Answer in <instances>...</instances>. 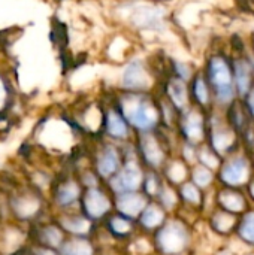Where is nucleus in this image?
I'll return each mask as SVG.
<instances>
[{
  "mask_svg": "<svg viewBox=\"0 0 254 255\" xmlns=\"http://www.w3.org/2000/svg\"><path fill=\"white\" fill-rule=\"evenodd\" d=\"M115 15L132 31L157 34L169 28V9L166 4L148 0H120Z\"/></svg>",
  "mask_w": 254,
  "mask_h": 255,
  "instance_id": "1",
  "label": "nucleus"
},
{
  "mask_svg": "<svg viewBox=\"0 0 254 255\" xmlns=\"http://www.w3.org/2000/svg\"><path fill=\"white\" fill-rule=\"evenodd\" d=\"M202 72L211 87L216 108L228 109L232 103L240 100L235 88L231 54L223 51H213L205 57Z\"/></svg>",
  "mask_w": 254,
  "mask_h": 255,
  "instance_id": "2",
  "label": "nucleus"
},
{
  "mask_svg": "<svg viewBox=\"0 0 254 255\" xmlns=\"http://www.w3.org/2000/svg\"><path fill=\"white\" fill-rule=\"evenodd\" d=\"M115 103L121 114L138 133L156 131L162 123V111L159 99L153 93H124L120 91Z\"/></svg>",
  "mask_w": 254,
  "mask_h": 255,
  "instance_id": "3",
  "label": "nucleus"
},
{
  "mask_svg": "<svg viewBox=\"0 0 254 255\" xmlns=\"http://www.w3.org/2000/svg\"><path fill=\"white\" fill-rule=\"evenodd\" d=\"M156 85V76L148 61L139 55H133L123 63L118 88L124 93H151Z\"/></svg>",
  "mask_w": 254,
  "mask_h": 255,
  "instance_id": "4",
  "label": "nucleus"
},
{
  "mask_svg": "<svg viewBox=\"0 0 254 255\" xmlns=\"http://www.w3.org/2000/svg\"><path fill=\"white\" fill-rule=\"evenodd\" d=\"M154 244L162 255H181L189 248L190 232L181 220H169L157 230Z\"/></svg>",
  "mask_w": 254,
  "mask_h": 255,
  "instance_id": "5",
  "label": "nucleus"
},
{
  "mask_svg": "<svg viewBox=\"0 0 254 255\" xmlns=\"http://www.w3.org/2000/svg\"><path fill=\"white\" fill-rule=\"evenodd\" d=\"M207 137L210 146L220 155L231 154L238 142V131L228 121L226 117H222L217 112H208V131Z\"/></svg>",
  "mask_w": 254,
  "mask_h": 255,
  "instance_id": "6",
  "label": "nucleus"
},
{
  "mask_svg": "<svg viewBox=\"0 0 254 255\" xmlns=\"http://www.w3.org/2000/svg\"><path fill=\"white\" fill-rule=\"evenodd\" d=\"M177 126L184 137V142H189L196 146L207 139L208 112L198 106H192L186 112L180 114Z\"/></svg>",
  "mask_w": 254,
  "mask_h": 255,
  "instance_id": "7",
  "label": "nucleus"
},
{
  "mask_svg": "<svg viewBox=\"0 0 254 255\" xmlns=\"http://www.w3.org/2000/svg\"><path fill=\"white\" fill-rule=\"evenodd\" d=\"M145 172L138 161V157H124L123 166L115 176L109 179V187L115 194L126 191H139L142 190Z\"/></svg>",
  "mask_w": 254,
  "mask_h": 255,
  "instance_id": "8",
  "label": "nucleus"
},
{
  "mask_svg": "<svg viewBox=\"0 0 254 255\" xmlns=\"http://www.w3.org/2000/svg\"><path fill=\"white\" fill-rule=\"evenodd\" d=\"M138 155L141 160L150 167V169H160L166 164L168 158V149L163 143L162 137L156 131H147L139 133L138 143H136Z\"/></svg>",
  "mask_w": 254,
  "mask_h": 255,
  "instance_id": "9",
  "label": "nucleus"
},
{
  "mask_svg": "<svg viewBox=\"0 0 254 255\" xmlns=\"http://www.w3.org/2000/svg\"><path fill=\"white\" fill-rule=\"evenodd\" d=\"M252 161L244 157H231L220 169V179L228 187H243L252 181Z\"/></svg>",
  "mask_w": 254,
  "mask_h": 255,
  "instance_id": "10",
  "label": "nucleus"
},
{
  "mask_svg": "<svg viewBox=\"0 0 254 255\" xmlns=\"http://www.w3.org/2000/svg\"><path fill=\"white\" fill-rule=\"evenodd\" d=\"M163 97L177 109L178 114H183L193 106L189 82L169 73L163 82Z\"/></svg>",
  "mask_w": 254,
  "mask_h": 255,
  "instance_id": "11",
  "label": "nucleus"
},
{
  "mask_svg": "<svg viewBox=\"0 0 254 255\" xmlns=\"http://www.w3.org/2000/svg\"><path fill=\"white\" fill-rule=\"evenodd\" d=\"M103 128L108 137L117 142H129L133 130L115 102L103 109Z\"/></svg>",
  "mask_w": 254,
  "mask_h": 255,
  "instance_id": "12",
  "label": "nucleus"
},
{
  "mask_svg": "<svg viewBox=\"0 0 254 255\" xmlns=\"http://www.w3.org/2000/svg\"><path fill=\"white\" fill-rule=\"evenodd\" d=\"M121 166H123V151L112 143L103 145L96 157V173L100 178L111 179L118 173Z\"/></svg>",
  "mask_w": 254,
  "mask_h": 255,
  "instance_id": "13",
  "label": "nucleus"
},
{
  "mask_svg": "<svg viewBox=\"0 0 254 255\" xmlns=\"http://www.w3.org/2000/svg\"><path fill=\"white\" fill-rule=\"evenodd\" d=\"M82 206L85 215L90 220H100L109 214L112 208V202L103 190L96 187V188H88L85 191V194L82 196Z\"/></svg>",
  "mask_w": 254,
  "mask_h": 255,
  "instance_id": "14",
  "label": "nucleus"
},
{
  "mask_svg": "<svg viewBox=\"0 0 254 255\" xmlns=\"http://www.w3.org/2000/svg\"><path fill=\"white\" fill-rule=\"evenodd\" d=\"M189 85H190L192 105L210 112L211 108L214 106V96H213L211 87H210L202 69H198V72L195 73V76L192 78Z\"/></svg>",
  "mask_w": 254,
  "mask_h": 255,
  "instance_id": "15",
  "label": "nucleus"
},
{
  "mask_svg": "<svg viewBox=\"0 0 254 255\" xmlns=\"http://www.w3.org/2000/svg\"><path fill=\"white\" fill-rule=\"evenodd\" d=\"M148 205V197L139 191H126L115 194V208L118 214L127 218H138L141 217L142 211Z\"/></svg>",
  "mask_w": 254,
  "mask_h": 255,
  "instance_id": "16",
  "label": "nucleus"
},
{
  "mask_svg": "<svg viewBox=\"0 0 254 255\" xmlns=\"http://www.w3.org/2000/svg\"><path fill=\"white\" fill-rule=\"evenodd\" d=\"M165 223H166V211L156 202L148 203L139 217L141 227L148 232L159 230Z\"/></svg>",
  "mask_w": 254,
  "mask_h": 255,
  "instance_id": "17",
  "label": "nucleus"
},
{
  "mask_svg": "<svg viewBox=\"0 0 254 255\" xmlns=\"http://www.w3.org/2000/svg\"><path fill=\"white\" fill-rule=\"evenodd\" d=\"M217 202L222 206V209H225L231 214L244 212L247 208V202H246L244 196L234 190H222L217 194Z\"/></svg>",
  "mask_w": 254,
  "mask_h": 255,
  "instance_id": "18",
  "label": "nucleus"
},
{
  "mask_svg": "<svg viewBox=\"0 0 254 255\" xmlns=\"http://www.w3.org/2000/svg\"><path fill=\"white\" fill-rule=\"evenodd\" d=\"M163 175L166 178V182L171 185H181L186 182V178L189 176L187 163L181 158H172L168 160L163 166Z\"/></svg>",
  "mask_w": 254,
  "mask_h": 255,
  "instance_id": "19",
  "label": "nucleus"
},
{
  "mask_svg": "<svg viewBox=\"0 0 254 255\" xmlns=\"http://www.w3.org/2000/svg\"><path fill=\"white\" fill-rule=\"evenodd\" d=\"M211 229L219 235H229L237 227V217L225 209L216 211L211 217Z\"/></svg>",
  "mask_w": 254,
  "mask_h": 255,
  "instance_id": "20",
  "label": "nucleus"
},
{
  "mask_svg": "<svg viewBox=\"0 0 254 255\" xmlns=\"http://www.w3.org/2000/svg\"><path fill=\"white\" fill-rule=\"evenodd\" d=\"M168 67H169V75H174L186 82H190L195 73L198 72V69H195L192 63L181 60V58H175V57L168 60Z\"/></svg>",
  "mask_w": 254,
  "mask_h": 255,
  "instance_id": "21",
  "label": "nucleus"
},
{
  "mask_svg": "<svg viewBox=\"0 0 254 255\" xmlns=\"http://www.w3.org/2000/svg\"><path fill=\"white\" fill-rule=\"evenodd\" d=\"M79 196H81V188H79L78 182L67 181L58 187L55 199L60 206H69V205L75 203L79 199Z\"/></svg>",
  "mask_w": 254,
  "mask_h": 255,
  "instance_id": "22",
  "label": "nucleus"
},
{
  "mask_svg": "<svg viewBox=\"0 0 254 255\" xmlns=\"http://www.w3.org/2000/svg\"><path fill=\"white\" fill-rule=\"evenodd\" d=\"M60 223L66 232L76 236H85L91 232V220L88 217H67Z\"/></svg>",
  "mask_w": 254,
  "mask_h": 255,
  "instance_id": "23",
  "label": "nucleus"
},
{
  "mask_svg": "<svg viewBox=\"0 0 254 255\" xmlns=\"http://www.w3.org/2000/svg\"><path fill=\"white\" fill-rule=\"evenodd\" d=\"M108 229L111 230V233L117 238H127L133 233V221L132 218H127L121 214L114 215L109 218L108 221Z\"/></svg>",
  "mask_w": 254,
  "mask_h": 255,
  "instance_id": "24",
  "label": "nucleus"
},
{
  "mask_svg": "<svg viewBox=\"0 0 254 255\" xmlns=\"http://www.w3.org/2000/svg\"><path fill=\"white\" fill-rule=\"evenodd\" d=\"M93 247L85 239H73L61 245L60 255H93Z\"/></svg>",
  "mask_w": 254,
  "mask_h": 255,
  "instance_id": "25",
  "label": "nucleus"
},
{
  "mask_svg": "<svg viewBox=\"0 0 254 255\" xmlns=\"http://www.w3.org/2000/svg\"><path fill=\"white\" fill-rule=\"evenodd\" d=\"M159 199V205L165 209V211H172L177 208L178 202H180V196L178 193L174 190V185H171L169 182H163L162 190L159 193V196L156 197Z\"/></svg>",
  "mask_w": 254,
  "mask_h": 255,
  "instance_id": "26",
  "label": "nucleus"
},
{
  "mask_svg": "<svg viewBox=\"0 0 254 255\" xmlns=\"http://www.w3.org/2000/svg\"><path fill=\"white\" fill-rule=\"evenodd\" d=\"M238 238L247 245H254V211L244 215L241 223L238 224Z\"/></svg>",
  "mask_w": 254,
  "mask_h": 255,
  "instance_id": "27",
  "label": "nucleus"
},
{
  "mask_svg": "<svg viewBox=\"0 0 254 255\" xmlns=\"http://www.w3.org/2000/svg\"><path fill=\"white\" fill-rule=\"evenodd\" d=\"M213 181H214V173L211 169H208L202 164H198L192 169V182L196 184L201 190L210 188Z\"/></svg>",
  "mask_w": 254,
  "mask_h": 255,
  "instance_id": "28",
  "label": "nucleus"
},
{
  "mask_svg": "<svg viewBox=\"0 0 254 255\" xmlns=\"http://www.w3.org/2000/svg\"><path fill=\"white\" fill-rule=\"evenodd\" d=\"M180 197L192 206H201L202 203L201 188L193 182H184L180 185Z\"/></svg>",
  "mask_w": 254,
  "mask_h": 255,
  "instance_id": "29",
  "label": "nucleus"
},
{
  "mask_svg": "<svg viewBox=\"0 0 254 255\" xmlns=\"http://www.w3.org/2000/svg\"><path fill=\"white\" fill-rule=\"evenodd\" d=\"M198 160L201 161L202 166L214 170L217 167H220L222 164V160H220V155L208 145V146H202L199 151H198Z\"/></svg>",
  "mask_w": 254,
  "mask_h": 255,
  "instance_id": "30",
  "label": "nucleus"
},
{
  "mask_svg": "<svg viewBox=\"0 0 254 255\" xmlns=\"http://www.w3.org/2000/svg\"><path fill=\"white\" fill-rule=\"evenodd\" d=\"M162 185H163V181L157 176L156 172L145 173L144 184H142V190H144V194L147 197H157L159 193H160V190H162Z\"/></svg>",
  "mask_w": 254,
  "mask_h": 255,
  "instance_id": "31",
  "label": "nucleus"
},
{
  "mask_svg": "<svg viewBox=\"0 0 254 255\" xmlns=\"http://www.w3.org/2000/svg\"><path fill=\"white\" fill-rule=\"evenodd\" d=\"M42 242L51 248H58L61 247V242H63V233L60 232V229L49 226L42 230Z\"/></svg>",
  "mask_w": 254,
  "mask_h": 255,
  "instance_id": "32",
  "label": "nucleus"
},
{
  "mask_svg": "<svg viewBox=\"0 0 254 255\" xmlns=\"http://www.w3.org/2000/svg\"><path fill=\"white\" fill-rule=\"evenodd\" d=\"M181 157L186 163H195L198 160V151H196V146L189 143V142H184L183 143V148H181Z\"/></svg>",
  "mask_w": 254,
  "mask_h": 255,
  "instance_id": "33",
  "label": "nucleus"
},
{
  "mask_svg": "<svg viewBox=\"0 0 254 255\" xmlns=\"http://www.w3.org/2000/svg\"><path fill=\"white\" fill-rule=\"evenodd\" d=\"M241 102H243V105H244V108H246V111H247L250 120H253L254 121V87L249 91V94H247Z\"/></svg>",
  "mask_w": 254,
  "mask_h": 255,
  "instance_id": "34",
  "label": "nucleus"
},
{
  "mask_svg": "<svg viewBox=\"0 0 254 255\" xmlns=\"http://www.w3.org/2000/svg\"><path fill=\"white\" fill-rule=\"evenodd\" d=\"M84 185H87L88 188H96L97 187V176L91 172H87L84 175V179H82Z\"/></svg>",
  "mask_w": 254,
  "mask_h": 255,
  "instance_id": "35",
  "label": "nucleus"
},
{
  "mask_svg": "<svg viewBox=\"0 0 254 255\" xmlns=\"http://www.w3.org/2000/svg\"><path fill=\"white\" fill-rule=\"evenodd\" d=\"M249 49L254 55V28L250 31V40H249Z\"/></svg>",
  "mask_w": 254,
  "mask_h": 255,
  "instance_id": "36",
  "label": "nucleus"
},
{
  "mask_svg": "<svg viewBox=\"0 0 254 255\" xmlns=\"http://www.w3.org/2000/svg\"><path fill=\"white\" fill-rule=\"evenodd\" d=\"M216 255H234V253H232V251H229V250H220V251H219Z\"/></svg>",
  "mask_w": 254,
  "mask_h": 255,
  "instance_id": "37",
  "label": "nucleus"
},
{
  "mask_svg": "<svg viewBox=\"0 0 254 255\" xmlns=\"http://www.w3.org/2000/svg\"><path fill=\"white\" fill-rule=\"evenodd\" d=\"M249 191H250V196L254 199V179L250 181V187H249Z\"/></svg>",
  "mask_w": 254,
  "mask_h": 255,
  "instance_id": "38",
  "label": "nucleus"
},
{
  "mask_svg": "<svg viewBox=\"0 0 254 255\" xmlns=\"http://www.w3.org/2000/svg\"><path fill=\"white\" fill-rule=\"evenodd\" d=\"M148 1H154V3H162V4H166L168 1H171V0H148Z\"/></svg>",
  "mask_w": 254,
  "mask_h": 255,
  "instance_id": "39",
  "label": "nucleus"
},
{
  "mask_svg": "<svg viewBox=\"0 0 254 255\" xmlns=\"http://www.w3.org/2000/svg\"><path fill=\"white\" fill-rule=\"evenodd\" d=\"M3 94H4V91H3V87H1V84H0V105H1V102H3Z\"/></svg>",
  "mask_w": 254,
  "mask_h": 255,
  "instance_id": "40",
  "label": "nucleus"
},
{
  "mask_svg": "<svg viewBox=\"0 0 254 255\" xmlns=\"http://www.w3.org/2000/svg\"><path fill=\"white\" fill-rule=\"evenodd\" d=\"M244 255H254V253H249V254H244Z\"/></svg>",
  "mask_w": 254,
  "mask_h": 255,
  "instance_id": "41",
  "label": "nucleus"
}]
</instances>
